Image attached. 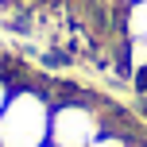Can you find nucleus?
Wrapping results in <instances>:
<instances>
[{"label":"nucleus","mask_w":147,"mask_h":147,"mask_svg":"<svg viewBox=\"0 0 147 147\" xmlns=\"http://www.w3.org/2000/svg\"><path fill=\"white\" fill-rule=\"evenodd\" d=\"M124 35L128 39H147V0H128V8H124Z\"/></svg>","instance_id":"7ed1b4c3"},{"label":"nucleus","mask_w":147,"mask_h":147,"mask_svg":"<svg viewBox=\"0 0 147 147\" xmlns=\"http://www.w3.org/2000/svg\"><path fill=\"white\" fill-rule=\"evenodd\" d=\"M128 147H147V143H143V140H132V143H128Z\"/></svg>","instance_id":"423d86ee"},{"label":"nucleus","mask_w":147,"mask_h":147,"mask_svg":"<svg viewBox=\"0 0 147 147\" xmlns=\"http://www.w3.org/2000/svg\"><path fill=\"white\" fill-rule=\"evenodd\" d=\"M51 93L35 85H16L0 112V147H43L51 140Z\"/></svg>","instance_id":"f257e3e1"},{"label":"nucleus","mask_w":147,"mask_h":147,"mask_svg":"<svg viewBox=\"0 0 147 147\" xmlns=\"http://www.w3.org/2000/svg\"><path fill=\"white\" fill-rule=\"evenodd\" d=\"M128 143H132V136H128V132H116V128H105V132L97 136V140L89 143V147H128Z\"/></svg>","instance_id":"20e7f679"},{"label":"nucleus","mask_w":147,"mask_h":147,"mask_svg":"<svg viewBox=\"0 0 147 147\" xmlns=\"http://www.w3.org/2000/svg\"><path fill=\"white\" fill-rule=\"evenodd\" d=\"M12 89H16V85L4 78V74H0V112H4V105H8V97H12Z\"/></svg>","instance_id":"39448f33"},{"label":"nucleus","mask_w":147,"mask_h":147,"mask_svg":"<svg viewBox=\"0 0 147 147\" xmlns=\"http://www.w3.org/2000/svg\"><path fill=\"white\" fill-rule=\"evenodd\" d=\"M43 147H51V143H43Z\"/></svg>","instance_id":"0eeeda50"},{"label":"nucleus","mask_w":147,"mask_h":147,"mask_svg":"<svg viewBox=\"0 0 147 147\" xmlns=\"http://www.w3.org/2000/svg\"><path fill=\"white\" fill-rule=\"evenodd\" d=\"M105 128L109 124L101 120L97 105L66 97V101H58L51 109V140L47 143L51 147H89Z\"/></svg>","instance_id":"f03ea898"}]
</instances>
